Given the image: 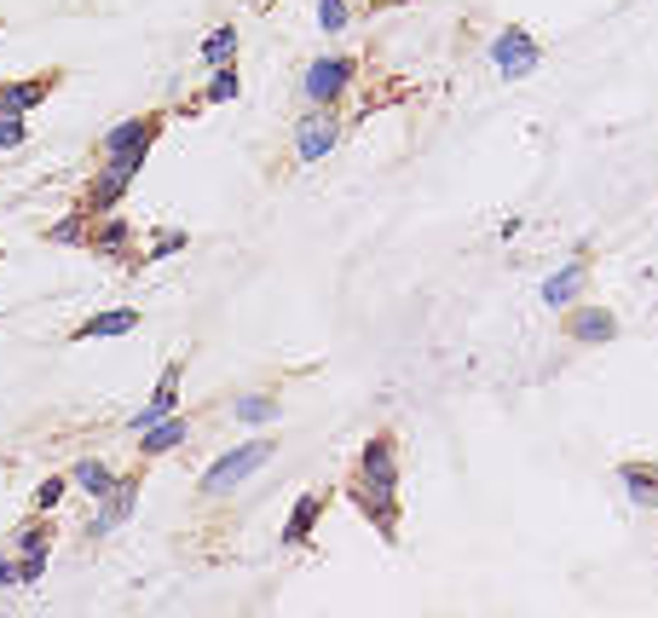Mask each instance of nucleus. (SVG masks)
Segmentation results:
<instances>
[{
	"instance_id": "f257e3e1",
	"label": "nucleus",
	"mask_w": 658,
	"mask_h": 618,
	"mask_svg": "<svg viewBox=\"0 0 658 618\" xmlns=\"http://www.w3.org/2000/svg\"><path fill=\"white\" fill-rule=\"evenodd\" d=\"M162 128H168V116H162V110H145V116L116 121V128L105 133V145H98V156H105V168H110V174H121V179H133V174L151 162V151H156Z\"/></svg>"
},
{
	"instance_id": "f03ea898",
	"label": "nucleus",
	"mask_w": 658,
	"mask_h": 618,
	"mask_svg": "<svg viewBox=\"0 0 658 618\" xmlns=\"http://www.w3.org/2000/svg\"><path fill=\"white\" fill-rule=\"evenodd\" d=\"M272 451H278V440H249L237 451H220V457L202 468V498H225V491H237L249 474H260L266 463H272Z\"/></svg>"
},
{
	"instance_id": "7ed1b4c3",
	"label": "nucleus",
	"mask_w": 658,
	"mask_h": 618,
	"mask_svg": "<svg viewBox=\"0 0 658 618\" xmlns=\"http://www.w3.org/2000/svg\"><path fill=\"white\" fill-rule=\"evenodd\" d=\"M353 486L364 491H381V498H399V440L387 434H369L359 451V468H353Z\"/></svg>"
},
{
	"instance_id": "20e7f679",
	"label": "nucleus",
	"mask_w": 658,
	"mask_h": 618,
	"mask_svg": "<svg viewBox=\"0 0 658 618\" xmlns=\"http://www.w3.org/2000/svg\"><path fill=\"white\" fill-rule=\"evenodd\" d=\"M353 75H359V65L346 53H329V58H313L306 65V75H301V93H306V105L313 110H329L336 98L353 88Z\"/></svg>"
},
{
	"instance_id": "39448f33",
	"label": "nucleus",
	"mask_w": 658,
	"mask_h": 618,
	"mask_svg": "<svg viewBox=\"0 0 658 618\" xmlns=\"http://www.w3.org/2000/svg\"><path fill=\"white\" fill-rule=\"evenodd\" d=\"M179 382H185V359H168V364H162V376H156V387H151V399H145V410H139V417H128L133 440L145 434V428L179 417Z\"/></svg>"
},
{
	"instance_id": "423d86ee",
	"label": "nucleus",
	"mask_w": 658,
	"mask_h": 618,
	"mask_svg": "<svg viewBox=\"0 0 658 618\" xmlns=\"http://www.w3.org/2000/svg\"><path fill=\"white\" fill-rule=\"evenodd\" d=\"M87 255L110 260V266H133V220L121 214H105L87 225Z\"/></svg>"
},
{
	"instance_id": "0eeeda50",
	"label": "nucleus",
	"mask_w": 658,
	"mask_h": 618,
	"mask_svg": "<svg viewBox=\"0 0 658 618\" xmlns=\"http://www.w3.org/2000/svg\"><path fill=\"white\" fill-rule=\"evenodd\" d=\"M491 58H497V75H508V81H520V75H531L538 70V40H531L526 30H503L497 35V47H491Z\"/></svg>"
},
{
	"instance_id": "6e6552de",
	"label": "nucleus",
	"mask_w": 658,
	"mask_h": 618,
	"mask_svg": "<svg viewBox=\"0 0 658 618\" xmlns=\"http://www.w3.org/2000/svg\"><path fill=\"white\" fill-rule=\"evenodd\" d=\"M336 145H341V121L329 116V110H313V116L295 128V156H301V162H324Z\"/></svg>"
},
{
	"instance_id": "1a4fd4ad",
	"label": "nucleus",
	"mask_w": 658,
	"mask_h": 618,
	"mask_svg": "<svg viewBox=\"0 0 658 618\" xmlns=\"http://www.w3.org/2000/svg\"><path fill=\"white\" fill-rule=\"evenodd\" d=\"M324 509H329V491H306V498H295L278 544L283 549H306V544H313V532H318V521H324Z\"/></svg>"
},
{
	"instance_id": "9d476101",
	"label": "nucleus",
	"mask_w": 658,
	"mask_h": 618,
	"mask_svg": "<svg viewBox=\"0 0 658 618\" xmlns=\"http://www.w3.org/2000/svg\"><path fill=\"white\" fill-rule=\"evenodd\" d=\"M346 503H353L387 544H399V498H381V491H364V486L346 480Z\"/></svg>"
},
{
	"instance_id": "9b49d317",
	"label": "nucleus",
	"mask_w": 658,
	"mask_h": 618,
	"mask_svg": "<svg viewBox=\"0 0 658 618\" xmlns=\"http://www.w3.org/2000/svg\"><path fill=\"white\" fill-rule=\"evenodd\" d=\"M139 509V474H121L116 480V491L105 503H98V514H93V526H87V538H105V532H116L128 514Z\"/></svg>"
},
{
	"instance_id": "f8f14e48",
	"label": "nucleus",
	"mask_w": 658,
	"mask_h": 618,
	"mask_svg": "<svg viewBox=\"0 0 658 618\" xmlns=\"http://www.w3.org/2000/svg\"><path fill=\"white\" fill-rule=\"evenodd\" d=\"M58 70H40V75H30V81H7V88H0V110H17V116H30L35 105H47L52 98V88H58Z\"/></svg>"
},
{
	"instance_id": "ddd939ff",
	"label": "nucleus",
	"mask_w": 658,
	"mask_h": 618,
	"mask_svg": "<svg viewBox=\"0 0 658 618\" xmlns=\"http://www.w3.org/2000/svg\"><path fill=\"white\" fill-rule=\"evenodd\" d=\"M139 329V313L133 306H110V313H93V318H81L70 329V341H116V336H133Z\"/></svg>"
},
{
	"instance_id": "4468645a",
	"label": "nucleus",
	"mask_w": 658,
	"mask_h": 618,
	"mask_svg": "<svg viewBox=\"0 0 658 618\" xmlns=\"http://www.w3.org/2000/svg\"><path fill=\"white\" fill-rule=\"evenodd\" d=\"M128 185H133V179H121V174H110V168H98L93 185H87V197H81V214H87V220L116 214V202L128 197Z\"/></svg>"
},
{
	"instance_id": "2eb2a0df",
	"label": "nucleus",
	"mask_w": 658,
	"mask_h": 618,
	"mask_svg": "<svg viewBox=\"0 0 658 618\" xmlns=\"http://www.w3.org/2000/svg\"><path fill=\"white\" fill-rule=\"evenodd\" d=\"M566 336L572 341H619V318L607 306H572L566 313Z\"/></svg>"
},
{
	"instance_id": "dca6fc26",
	"label": "nucleus",
	"mask_w": 658,
	"mask_h": 618,
	"mask_svg": "<svg viewBox=\"0 0 658 618\" xmlns=\"http://www.w3.org/2000/svg\"><path fill=\"white\" fill-rule=\"evenodd\" d=\"M185 440H191V422H185V417H168V422H156V428H145V434H139V457L156 463V457H168V451H179Z\"/></svg>"
},
{
	"instance_id": "f3484780",
	"label": "nucleus",
	"mask_w": 658,
	"mask_h": 618,
	"mask_svg": "<svg viewBox=\"0 0 658 618\" xmlns=\"http://www.w3.org/2000/svg\"><path fill=\"white\" fill-rule=\"evenodd\" d=\"M116 480H121V474H116L105 457H81V463L70 468V486H81V491H87L93 503H105L110 491H116Z\"/></svg>"
},
{
	"instance_id": "a211bd4d",
	"label": "nucleus",
	"mask_w": 658,
	"mask_h": 618,
	"mask_svg": "<svg viewBox=\"0 0 658 618\" xmlns=\"http://www.w3.org/2000/svg\"><path fill=\"white\" fill-rule=\"evenodd\" d=\"M232 417H237L243 428H260V422H278V417H283V405H278L272 394H243V399L232 405Z\"/></svg>"
},
{
	"instance_id": "6ab92c4d",
	"label": "nucleus",
	"mask_w": 658,
	"mask_h": 618,
	"mask_svg": "<svg viewBox=\"0 0 658 618\" xmlns=\"http://www.w3.org/2000/svg\"><path fill=\"white\" fill-rule=\"evenodd\" d=\"M619 480L630 486L635 503H653V509H658V468H653V463H624Z\"/></svg>"
},
{
	"instance_id": "aec40b11",
	"label": "nucleus",
	"mask_w": 658,
	"mask_h": 618,
	"mask_svg": "<svg viewBox=\"0 0 658 618\" xmlns=\"http://www.w3.org/2000/svg\"><path fill=\"white\" fill-rule=\"evenodd\" d=\"M584 278H589V260H572L566 272H554V278L543 283V301H549V306H566L572 295H578V283H584Z\"/></svg>"
},
{
	"instance_id": "412c9836",
	"label": "nucleus",
	"mask_w": 658,
	"mask_h": 618,
	"mask_svg": "<svg viewBox=\"0 0 658 618\" xmlns=\"http://www.w3.org/2000/svg\"><path fill=\"white\" fill-rule=\"evenodd\" d=\"M12 555H52V526H47V514H35V521L24 532H12Z\"/></svg>"
},
{
	"instance_id": "4be33fe9",
	"label": "nucleus",
	"mask_w": 658,
	"mask_h": 618,
	"mask_svg": "<svg viewBox=\"0 0 658 618\" xmlns=\"http://www.w3.org/2000/svg\"><path fill=\"white\" fill-rule=\"evenodd\" d=\"M232 58H237V30H232V24H220L209 40H202V65H209V70H225Z\"/></svg>"
},
{
	"instance_id": "5701e85b",
	"label": "nucleus",
	"mask_w": 658,
	"mask_h": 618,
	"mask_svg": "<svg viewBox=\"0 0 658 618\" xmlns=\"http://www.w3.org/2000/svg\"><path fill=\"white\" fill-rule=\"evenodd\" d=\"M87 225H93V220L75 209L70 220H52V225H47V232H40V237H47V243H64V249H87Z\"/></svg>"
},
{
	"instance_id": "b1692460",
	"label": "nucleus",
	"mask_w": 658,
	"mask_h": 618,
	"mask_svg": "<svg viewBox=\"0 0 658 618\" xmlns=\"http://www.w3.org/2000/svg\"><path fill=\"white\" fill-rule=\"evenodd\" d=\"M237 93H243V75H237V65H225V70H214L209 88H202V105H232Z\"/></svg>"
},
{
	"instance_id": "393cba45",
	"label": "nucleus",
	"mask_w": 658,
	"mask_h": 618,
	"mask_svg": "<svg viewBox=\"0 0 658 618\" xmlns=\"http://www.w3.org/2000/svg\"><path fill=\"white\" fill-rule=\"evenodd\" d=\"M64 491H70V480H64V474H47V480L35 486V498H30V503H35V514H52L58 503H64Z\"/></svg>"
},
{
	"instance_id": "a878e982",
	"label": "nucleus",
	"mask_w": 658,
	"mask_h": 618,
	"mask_svg": "<svg viewBox=\"0 0 658 618\" xmlns=\"http://www.w3.org/2000/svg\"><path fill=\"white\" fill-rule=\"evenodd\" d=\"M30 139V116H17V110H0V151H17Z\"/></svg>"
},
{
	"instance_id": "bb28decb",
	"label": "nucleus",
	"mask_w": 658,
	"mask_h": 618,
	"mask_svg": "<svg viewBox=\"0 0 658 618\" xmlns=\"http://www.w3.org/2000/svg\"><path fill=\"white\" fill-rule=\"evenodd\" d=\"M346 18H353V7H346V0H318V24H324V35H341Z\"/></svg>"
},
{
	"instance_id": "cd10ccee",
	"label": "nucleus",
	"mask_w": 658,
	"mask_h": 618,
	"mask_svg": "<svg viewBox=\"0 0 658 618\" xmlns=\"http://www.w3.org/2000/svg\"><path fill=\"white\" fill-rule=\"evenodd\" d=\"M185 243H191V237H185V232H156V237L145 243V260L156 266V260H168V255H179Z\"/></svg>"
},
{
	"instance_id": "c85d7f7f",
	"label": "nucleus",
	"mask_w": 658,
	"mask_h": 618,
	"mask_svg": "<svg viewBox=\"0 0 658 618\" xmlns=\"http://www.w3.org/2000/svg\"><path fill=\"white\" fill-rule=\"evenodd\" d=\"M0 590H24L17 584V555L12 549H0Z\"/></svg>"
},
{
	"instance_id": "c756f323",
	"label": "nucleus",
	"mask_w": 658,
	"mask_h": 618,
	"mask_svg": "<svg viewBox=\"0 0 658 618\" xmlns=\"http://www.w3.org/2000/svg\"><path fill=\"white\" fill-rule=\"evenodd\" d=\"M260 7H278V0H260Z\"/></svg>"
},
{
	"instance_id": "7c9ffc66",
	"label": "nucleus",
	"mask_w": 658,
	"mask_h": 618,
	"mask_svg": "<svg viewBox=\"0 0 658 618\" xmlns=\"http://www.w3.org/2000/svg\"><path fill=\"white\" fill-rule=\"evenodd\" d=\"M0 260H7V249H0Z\"/></svg>"
}]
</instances>
